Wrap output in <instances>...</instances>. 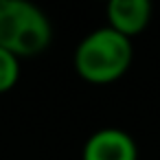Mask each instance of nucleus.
<instances>
[{
    "instance_id": "4",
    "label": "nucleus",
    "mask_w": 160,
    "mask_h": 160,
    "mask_svg": "<svg viewBox=\"0 0 160 160\" xmlns=\"http://www.w3.org/2000/svg\"><path fill=\"white\" fill-rule=\"evenodd\" d=\"M149 18L151 5L147 0H112L108 5V27L129 40L145 31Z\"/></svg>"
},
{
    "instance_id": "5",
    "label": "nucleus",
    "mask_w": 160,
    "mask_h": 160,
    "mask_svg": "<svg viewBox=\"0 0 160 160\" xmlns=\"http://www.w3.org/2000/svg\"><path fill=\"white\" fill-rule=\"evenodd\" d=\"M18 79H20V59L0 46V94L16 88Z\"/></svg>"
},
{
    "instance_id": "2",
    "label": "nucleus",
    "mask_w": 160,
    "mask_h": 160,
    "mask_svg": "<svg viewBox=\"0 0 160 160\" xmlns=\"http://www.w3.org/2000/svg\"><path fill=\"white\" fill-rule=\"evenodd\" d=\"M53 29L42 9L27 0H0V46L20 57H35L48 48Z\"/></svg>"
},
{
    "instance_id": "3",
    "label": "nucleus",
    "mask_w": 160,
    "mask_h": 160,
    "mask_svg": "<svg viewBox=\"0 0 160 160\" xmlns=\"http://www.w3.org/2000/svg\"><path fill=\"white\" fill-rule=\"evenodd\" d=\"M81 158L83 160H138V147L127 132L118 127H103L86 140Z\"/></svg>"
},
{
    "instance_id": "1",
    "label": "nucleus",
    "mask_w": 160,
    "mask_h": 160,
    "mask_svg": "<svg viewBox=\"0 0 160 160\" xmlns=\"http://www.w3.org/2000/svg\"><path fill=\"white\" fill-rule=\"evenodd\" d=\"M132 40L110 27L88 33L75 51V70L88 83H112L132 64Z\"/></svg>"
}]
</instances>
